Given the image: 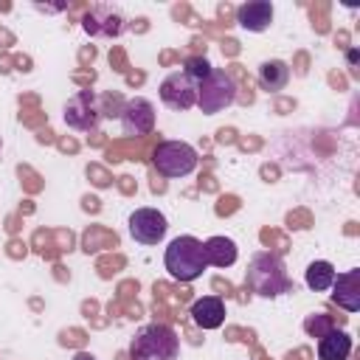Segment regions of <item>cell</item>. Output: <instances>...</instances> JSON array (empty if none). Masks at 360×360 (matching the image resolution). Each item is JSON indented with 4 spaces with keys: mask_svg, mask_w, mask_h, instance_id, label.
<instances>
[{
    "mask_svg": "<svg viewBox=\"0 0 360 360\" xmlns=\"http://www.w3.org/2000/svg\"><path fill=\"white\" fill-rule=\"evenodd\" d=\"M73 360H96V357H93L90 352H76V354H73Z\"/></svg>",
    "mask_w": 360,
    "mask_h": 360,
    "instance_id": "20",
    "label": "cell"
},
{
    "mask_svg": "<svg viewBox=\"0 0 360 360\" xmlns=\"http://www.w3.org/2000/svg\"><path fill=\"white\" fill-rule=\"evenodd\" d=\"M352 354V338L343 329H329L323 338H318V360H349Z\"/></svg>",
    "mask_w": 360,
    "mask_h": 360,
    "instance_id": "15",
    "label": "cell"
},
{
    "mask_svg": "<svg viewBox=\"0 0 360 360\" xmlns=\"http://www.w3.org/2000/svg\"><path fill=\"white\" fill-rule=\"evenodd\" d=\"M163 264L169 270V276L174 281H194L202 276L205 264V253H202V242L197 236H174L163 253Z\"/></svg>",
    "mask_w": 360,
    "mask_h": 360,
    "instance_id": "3",
    "label": "cell"
},
{
    "mask_svg": "<svg viewBox=\"0 0 360 360\" xmlns=\"http://www.w3.org/2000/svg\"><path fill=\"white\" fill-rule=\"evenodd\" d=\"M129 236L141 245H158L166 236V217L158 208H135L129 214Z\"/></svg>",
    "mask_w": 360,
    "mask_h": 360,
    "instance_id": "9",
    "label": "cell"
},
{
    "mask_svg": "<svg viewBox=\"0 0 360 360\" xmlns=\"http://www.w3.org/2000/svg\"><path fill=\"white\" fill-rule=\"evenodd\" d=\"M287 82H290V68H287V62H281V59H267V62L259 65V87H262V90L278 93V90L287 87Z\"/></svg>",
    "mask_w": 360,
    "mask_h": 360,
    "instance_id": "16",
    "label": "cell"
},
{
    "mask_svg": "<svg viewBox=\"0 0 360 360\" xmlns=\"http://www.w3.org/2000/svg\"><path fill=\"white\" fill-rule=\"evenodd\" d=\"M332 301L346 309V312H357L360 309V270H346V273H335L332 281Z\"/></svg>",
    "mask_w": 360,
    "mask_h": 360,
    "instance_id": "11",
    "label": "cell"
},
{
    "mask_svg": "<svg viewBox=\"0 0 360 360\" xmlns=\"http://www.w3.org/2000/svg\"><path fill=\"white\" fill-rule=\"evenodd\" d=\"M211 70H214V68H211V62H208L205 56H188L186 65H183V73H186L188 79H194V82H202Z\"/></svg>",
    "mask_w": 360,
    "mask_h": 360,
    "instance_id": "19",
    "label": "cell"
},
{
    "mask_svg": "<svg viewBox=\"0 0 360 360\" xmlns=\"http://www.w3.org/2000/svg\"><path fill=\"white\" fill-rule=\"evenodd\" d=\"M245 281L262 298H276V295H281V292H287L292 287V281H290V276L284 270L281 256L270 253V250L253 253V259L248 264V273H245Z\"/></svg>",
    "mask_w": 360,
    "mask_h": 360,
    "instance_id": "1",
    "label": "cell"
},
{
    "mask_svg": "<svg viewBox=\"0 0 360 360\" xmlns=\"http://www.w3.org/2000/svg\"><path fill=\"white\" fill-rule=\"evenodd\" d=\"M160 101L169 107V110H191L197 104V82L188 79L183 70H174L169 73L163 82H160Z\"/></svg>",
    "mask_w": 360,
    "mask_h": 360,
    "instance_id": "7",
    "label": "cell"
},
{
    "mask_svg": "<svg viewBox=\"0 0 360 360\" xmlns=\"http://www.w3.org/2000/svg\"><path fill=\"white\" fill-rule=\"evenodd\" d=\"M332 281H335V267H332L329 262L318 259V262H312V264L307 267V287H309V290L323 292V290L332 287Z\"/></svg>",
    "mask_w": 360,
    "mask_h": 360,
    "instance_id": "17",
    "label": "cell"
},
{
    "mask_svg": "<svg viewBox=\"0 0 360 360\" xmlns=\"http://www.w3.org/2000/svg\"><path fill=\"white\" fill-rule=\"evenodd\" d=\"M191 321L200 326V329H217L222 326L225 321V301L217 298V295H202L191 304Z\"/></svg>",
    "mask_w": 360,
    "mask_h": 360,
    "instance_id": "13",
    "label": "cell"
},
{
    "mask_svg": "<svg viewBox=\"0 0 360 360\" xmlns=\"http://www.w3.org/2000/svg\"><path fill=\"white\" fill-rule=\"evenodd\" d=\"M197 149L186 141H163L152 152V166L163 177H186L197 169Z\"/></svg>",
    "mask_w": 360,
    "mask_h": 360,
    "instance_id": "4",
    "label": "cell"
},
{
    "mask_svg": "<svg viewBox=\"0 0 360 360\" xmlns=\"http://www.w3.org/2000/svg\"><path fill=\"white\" fill-rule=\"evenodd\" d=\"M233 101H236V82L231 79V73L214 68L202 82H197V107L205 115L222 112Z\"/></svg>",
    "mask_w": 360,
    "mask_h": 360,
    "instance_id": "5",
    "label": "cell"
},
{
    "mask_svg": "<svg viewBox=\"0 0 360 360\" xmlns=\"http://www.w3.org/2000/svg\"><path fill=\"white\" fill-rule=\"evenodd\" d=\"M329 329H335V323H332V318L323 315V312H312V315L304 318V332H307L309 338H323Z\"/></svg>",
    "mask_w": 360,
    "mask_h": 360,
    "instance_id": "18",
    "label": "cell"
},
{
    "mask_svg": "<svg viewBox=\"0 0 360 360\" xmlns=\"http://www.w3.org/2000/svg\"><path fill=\"white\" fill-rule=\"evenodd\" d=\"M202 253H205V264L231 267L236 262V256H239V248L228 236H211V239L202 242Z\"/></svg>",
    "mask_w": 360,
    "mask_h": 360,
    "instance_id": "14",
    "label": "cell"
},
{
    "mask_svg": "<svg viewBox=\"0 0 360 360\" xmlns=\"http://www.w3.org/2000/svg\"><path fill=\"white\" fill-rule=\"evenodd\" d=\"M236 22H239V28L253 31V34L267 31L270 22H273V6H270L267 0H250V3H242V6L236 8Z\"/></svg>",
    "mask_w": 360,
    "mask_h": 360,
    "instance_id": "12",
    "label": "cell"
},
{
    "mask_svg": "<svg viewBox=\"0 0 360 360\" xmlns=\"http://www.w3.org/2000/svg\"><path fill=\"white\" fill-rule=\"evenodd\" d=\"M118 118H121L124 135L141 138V135L152 132V127H155V104L149 98H141V96L127 98L121 112H118Z\"/></svg>",
    "mask_w": 360,
    "mask_h": 360,
    "instance_id": "8",
    "label": "cell"
},
{
    "mask_svg": "<svg viewBox=\"0 0 360 360\" xmlns=\"http://www.w3.org/2000/svg\"><path fill=\"white\" fill-rule=\"evenodd\" d=\"M180 338L166 323H146L129 340V360H177Z\"/></svg>",
    "mask_w": 360,
    "mask_h": 360,
    "instance_id": "2",
    "label": "cell"
},
{
    "mask_svg": "<svg viewBox=\"0 0 360 360\" xmlns=\"http://www.w3.org/2000/svg\"><path fill=\"white\" fill-rule=\"evenodd\" d=\"M82 28L96 39H112V37H118L124 31V17L110 6H96V8H90L84 14Z\"/></svg>",
    "mask_w": 360,
    "mask_h": 360,
    "instance_id": "10",
    "label": "cell"
},
{
    "mask_svg": "<svg viewBox=\"0 0 360 360\" xmlns=\"http://www.w3.org/2000/svg\"><path fill=\"white\" fill-rule=\"evenodd\" d=\"M65 124L76 132H90L98 127V118H101V101L93 90H82L76 96L68 98L65 104V112H62Z\"/></svg>",
    "mask_w": 360,
    "mask_h": 360,
    "instance_id": "6",
    "label": "cell"
}]
</instances>
